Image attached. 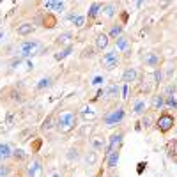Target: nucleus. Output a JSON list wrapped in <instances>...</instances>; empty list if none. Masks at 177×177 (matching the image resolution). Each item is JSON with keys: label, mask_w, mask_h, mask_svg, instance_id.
Instances as JSON below:
<instances>
[{"label": "nucleus", "mask_w": 177, "mask_h": 177, "mask_svg": "<svg viewBox=\"0 0 177 177\" xmlns=\"http://www.w3.org/2000/svg\"><path fill=\"white\" fill-rule=\"evenodd\" d=\"M67 158H69V159H73V158L76 159V158H78V151H76V149H71L69 154H67Z\"/></svg>", "instance_id": "obj_29"}, {"label": "nucleus", "mask_w": 177, "mask_h": 177, "mask_svg": "<svg viewBox=\"0 0 177 177\" xmlns=\"http://www.w3.org/2000/svg\"><path fill=\"white\" fill-rule=\"evenodd\" d=\"M32 30H34V27L30 23H23V25L18 27V34L20 36H28V34H32Z\"/></svg>", "instance_id": "obj_8"}, {"label": "nucleus", "mask_w": 177, "mask_h": 177, "mask_svg": "<svg viewBox=\"0 0 177 177\" xmlns=\"http://www.w3.org/2000/svg\"><path fill=\"white\" fill-rule=\"evenodd\" d=\"M128 44H129V43H128L126 37H119L117 39V50H120V52H122V50H128Z\"/></svg>", "instance_id": "obj_20"}, {"label": "nucleus", "mask_w": 177, "mask_h": 177, "mask_svg": "<svg viewBox=\"0 0 177 177\" xmlns=\"http://www.w3.org/2000/svg\"><path fill=\"white\" fill-rule=\"evenodd\" d=\"M53 9H57V11H62V9H64V2H55Z\"/></svg>", "instance_id": "obj_34"}, {"label": "nucleus", "mask_w": 177, "mask_h": 177, "mask_svg": "<svg viewBox=\"0 0 177 177\" xmlns=\"http://www.w3.org/2000/svg\"><path fill=\"white\" fill-rule=\"evenodd\" d=\"M120 32H122V27H114V28L110 30V36H112V37H117V36H120Z\"/></svg>", "instance_id": "obj_25"}, {"label": "nucleus", "mask_w": 177, "mask_h": 177, "mask_svg": "<svg viewBox=\"0 0 177 177\" xmlns=\"http://www.w3.org/2000/svg\"><path fill=\"white\" fill-rule=\"evenodd\" d=\"M117 163H119V152L115 151V152H112V154L108 156V167L114 168V167H117Z\"/></svg>", "instance_id": "obj_13"}, {"label": "nucleus", "mask_w": 177, "mask_h": 177, "mask_svg": "<svg viewBox=\"0 0 177 177\" xmlns=\"http://www.w3.org/2000/svg\"><path fill=\"white\" fill-rule=\"evenodd\" d=\"M120 142H122V135L119 133V135H114V137L110 138V145H108V152H106V156H110L112 152H115V149H117L119 145H120Z\"/></svg>", "instance_id": "obj_5"}, {"label": "nucleus", "mask_w": 177, "mask_h": 177, "mask_svg": "<svg viewBox=\"0 0 177 177\" xmlns=\"http://www.w3.org/2000/svg\"><path fill=\"white\" fill-rule=\"evenodd\" d=\"M11 122H13V114H9V115H7V124H11Z\"/></svg>", "instance_id": "obj_43"}, {"label": "nucleus", "mask_w": 177, "mask_h": 177, "mask_svg": "<svg viewBox=\"0 0 177 177\" xmlns=\"http://www.w3.org/2000/svg\"><path fill=\"white\" fill-rule=\"evenodd\" d=\"M96 44H98L99 50L106 48V46H108V36H106V34H99L98 37H96Z\"/></svg>", "instance_id": "obj_9"}, {"label": "nucleus", "mask_w": 177, "mask_h": 177, "mask_svg": "<svg viewBox=\"0 0 177 177\" xmlns=\"http://www.w3.org/2000/svg\"><path fill=\"white\" fill-rule=\"evenodd\" d=\"M167 92H168V94H172V92H176V87H168V89H167Z\"/></svg>", "instance_id": "obj_41"}, {"label": "nucleus", "mask_w": 177, "mask_h": 177, "mask_svg": "<svg viewBox=\"0 0 177 177\" xmlns=\"http://www.w3.org/2000/svg\"><path fill=\"white\" fill-rule=\"evenodd\" d=\"M163 105H165L163 96H154V98H152V108H154V110H159Z\"/></svg>", "instance_id": "obj_15"}, {"label": "nucleus", "mask_w": 177, "mask_h": 177, "mask_svg": "<svg viewBox=\"0 0 177 177\" xmlns=\"http://www.w3.org/2000/svg\"><path fill=\"white\" fill-rule=\"evenodd\" d=\"M69 37H71V34H62V36H59V43H66Z\"/></svg>", "instance_id": "obj_31"}, {"label": "nucleus", "mask_w": 177, "mask_h": 177, "mask_svg": "<svg viewBox=\"0 0 177 177\" xmlns=\"http://www.w3.org/2000/svg\"><path fill=\"white\" fill-rule=\"evenodd\" d=\"M37 41H27V43H21L20 46V52H21V57H28L36 48H37Z\"/></svg>", "instance_id": "obj_4"}, {"label": "nucleus", "mask_w": 177, "mask_h": 177, "mask_svg": "<svg viewBox=\"0 0 177 177\" xmlns=\"http://www.w3.org/2000/svg\"><path fill=\"white\" fill-rule=\"evenodd\" d=\"M81 114H83V119H92L94 117V115H96V114H94V112H92V108H83V112H81Z\"/></svg>", "instance_id": "obj_23"}, {"label": "nucleus", "mask_w": 177, "mask_h": 177, "mask_svg": "<svg viewBox=\"0 0 177 177\" xmlns=\"http://www.w3.org/2000/svg\"><path fill=\"white\" fill-rule=\"evenodd\" d=\"M172 126H174V117L168 115V114L161 115L159 120H158V128H159L161 131H168V129H172Z\"/></svg>", "instance_id": "obj_3"}, {"label": "nucleus", "mask_w": 177, "mask_h": 177, "mask_svg": "<svg viewBox=\"0 0 177 177\" xmlns=\"http://www.w3.org/2000/svg\"><path fill=\"white\" fill-rule=\"evenodd\" d=\"M99 9H101V4H99V2H94V4L90 5V9H89V18H96Z\"/></svg>", "instance_id": "obj_12"}, {"label": "nucleus", "mask_w": 177, "mask_h": 177, "mask_svg": "<svg viewBox=\"0 0 177 177\" xmlns=\"http://www.w3.org/2000/svg\"><path fill=\"white\" fill-rule=\"evenodd\" d=\"M108 94H110V96H115V94H119V87H115V85H114V87H110Z\"/></svg>", "instance_id": "obj_32"}, {"label": "nucleus", "mask_w": 177, "mask_h": 177, "mask_svg": "<svg viewBox=\"0 0 177 177\" xmlns=\"http://www.w3.org/2000/svg\"><path fill=\"white\" fill-rule=\"evenodd\" d=\"M149 122H151V119H149V117H145V119H143V126H145V128L149 126Z\"/></svg>", "instance_id": "obj_40"}, {"label": "nucleus", "mask_w": 177, "mask_h": 177, "mask_svg": "<svg viewBox=\"0 0 177 177\" xmlns=\"http://www.w3.org/2000/svg\"><path fill=\"white\" fill-rule=\"evenodd\" d=\"M122 94H124V98H128V85H124V90H122Z\"/></svg>", "instance_id": "obj_42"}, {"label": "nucleus", "mask_w": 177, "mask_h": 177, "mask_svg": "<svg viewBox=\"0 0 177 177\" xmlns=\"http://www.w3.org/2000/svg\"><path fill=\"white\" fill-rule=\"evenodd\" d=\"M103 81H105V80L101 78V76H96V78H94V81H92V83H94V85H99V83H103Z\"/></svg>", "instance_id": "obj_37"}, {"label": "nucleus", "mask_w": 177, "mask_h": 177, "mask_svg": "<svg viewBox=\"0 0 177 177\" xmlns=\"http://www.w3.org/2000/svg\"><path fill=\"white\" fill-rule=\"evenodd\" d=\"M105 14H106L108 18H112V16L115 14V9H114V5H106V7H105Z\"/></svg>", "instance_id": "obj_24"}, {"label": "nucleus", "mask_w": 177, "mask_h": 177, "mask_svg": "<svg viewBox=\"0 0 177 177\" xmlns=\"http://www.w3.org/2000/svg\"><path fill=\"white\" fill-rule=\"evenodd\" d=\"M143 167H145V163H140V165H138V174H142V170H143Z\"/></svg>", "instance_id": "obj_39"}, {"label": "nucleus", "mask_w": 177, "mask_h": 177, "mask_svg": "<svg viewBox=\"0 0 177 177\" xmlns=\"http://www.w3.org/2000/svg\"><path fill=\"white\" fill-rule=\"evenodd\" d=\"M75 124H76V115L73 112L60 114V117H59V129L60 131H69V129L75 128Z\"/></svg>", "instance_id": "obj_1"}, {"label": "nucleus", "mask_w": 177, "mask_h": 177, "mask_svg": "<svg viewBox=\"0 0 177 177\" xmlns=\"http://www.w3.org/2000/svg\"><path fill=\"white\" fill-rule=\"evenodd\" d=\"M167 105H168L170 108H177V101H176V98L168 96V98H167Z\"/></svg>", "instance_id": "obj_27"}, {"label": "nucleus", "mask_w": 177, "mask_h": 177, "mask_svg": "<svg viewBox=\"0 0 177 177\" xmlns=\"http://www.w3.org/2000/svg\"><path fill=\"white\" fill-rule=\"evenodd\" d=\"M124 119V110H115V112H112V114H108L106 117H105V124L106 126H114V124H117Z\"/></svg>", "instance_id": "obj_2"}, {"label": "nucleus", "mask_w": 177, "mask_h": 177, "mask_svg": "<svg viewBox=\"0 0 177 177\" xmlns=\"http://www.w3.org/2000/svg\"><path fill=\"white\" fill-rule=\"evenodd\" d=\"M50 83H52V80L50 78H43V80H39V83L36 85V89H37V90H43V89L50 87Z\"/></svg>", "instance_id": "obj_19"}, {"label": "nucleus", "mask_w": 177, "mask_h": 177, "mask_svg": "<svg viewBox=\"0 0 177 177\" xmlns=\"http://www.w3.org/2000/svg\"><path fill=\"white\" fill-rule=\"evenodd\" d=\"M55 25H57L55 16H52V14H46V16H44V27H48V28H53Z\"/></svg>", "instance_id": "obj_14"}, {"label": "nucleus", "mask_w": 177, "mask_h": 177, "mask_svg": "<svg viewBox=\"0 0 177 177\" xmlns=\"http://www.w3.org/2000/svg\"><path fill=\"white\" fill-rule=\"evenodd\" d=\"M115 66H117V60H112V62H108V64H106V69H114Z\"/></svg>", "instance_id": "obj_35"}, {"label": "nucleus", "mask_w": 177, "mask_h": 177, "mask_svg": "<svg viewBox=\"0 0 177 177\" xmlns=\"http://www.w3.org/2000/svg\"><path fill=\"white\" fill-rule=\"evenodd\" d=\"M133 112L140 115V114H143L145 112V101H137V105H135V108H133Z\"/></svg>", "instance_id": "obj_17"}, {"label": "nucleus", "mask_w": 177, "mask_h": 177, "mask_svg": "<svg viewBox=\"0 0 177 177\" xmlns=\"http://www.w3.org/2000/svg\"><path fill=\"white\" fill-rule=\"evenodd\" d=\"M143 60H145V64H147V66H158V62H159V57H158L156 53H147Z\"/></svg>", "instance_id": "obj_10"}, {"label": "nucleus", "mask_w": 177, "mask_h": 177, "mask_svg": "<svg viewBox=\"0 0 177 177\" xmlns=\"http://www.w3.org/2000/svg\"><path fill=\"white\" fill-rule=\"evenodd\" d=\"M11 154H13V152H11L9 143H0V158H2V159H5V158H9Z\"/></svg>", "instance_id": "obj_11"}, {"label": "nucleus", "mask_w": 177, "mask_h": 177, "mask_svg": "<svg viewBox=\"0 0 177 177\" xmlns=\"http://www.w3.org/2000/svg\"><path fill=\"white\" fill-rule=\"evenodd\" d=\"M69 18H71V21H73L76 27H83V23H85V18H83V16H80V14H71Z\"/></svg>", "instance_id": "obj_16"}, {"label": "nucleus", "mask_w": 177, "mask_h": 177, "mask_svg": "<svg viewBox=\"0 0 177 177\" xmlns=\"http://www.w3.org/2000/svg\"><path fill=\"white\" fill-rule=\"evenodd\" d=\"M2 36H4V34H2V32H0V39H2Z\"/></svg>", "instance_id": "obj_45"}, {"label": "nucleus", "mask_w": 177, "mask_h": 177, "mask_svg": "<svg viewBox=\"0 0 177 177\" xmlns=\"http://www.w3.org/2000/svg\"><path fill=\"white\" fill-rule=\"evenodd\" d=\"M105 62H106V64H108V62H112V60H117V53H115V52H108V53H106V55H105Z\"/></svg>", "instance_id": "obj_22"}, {"label": "nucleus", "mask_w": 177, "mask_h": 177, "mask_svg": "<svg viewBox=\"0 0 177 177\" xmlns=\"http://www.w3.org/2000/svg\"><path fill=\"white\" fill-rule=\"evenodd\" d=\"M41 172H43V167H41L39 161H34L28 167V176L30 177H41Z\"/></svg>", "instance_id": "obj_6"}, {"label": "nucleus", "mask_w": 177, "mask_h": 177, "mask_svg": "<svg viewBox=\"0 0 177 177\" xmlns=\"http://www.w3.org/2000/svg\"><path fill=\"white\" fill-rule=\"evenodd\" d=\"M137 78V71L133 69V67H129V69H126L124 71V75H122V81L128 85V83H131V81H135Z\"/></svg>", "instance_id": "obj_7"}, {"label": "nucleus", "mask_w": 177, "mask_h": 177, "mask_svg": "<svg viewBox=\"0 0 177 177\" xmlns=\"http://www.w3.org/2000/svg\"><path fill=\"white\" fill-rule=\"evenodd\" d=\"M92 147H94L96 151H101V149L105 147V140H101V138H92Z\"/></svg>", "instance_id": "obj_21"}, {"label": "nucleus", "mask_w": 177, "mask_h": 177, "mask_svg": "<svg viewBox=\"0 0 177 177\" xmlns=\"http://www.w3.org/2000/svg\"><path fill=\"white\" fill-rule=\"evenodd\" d=\"M53 5H55V2H46V4H44L46 9H53Z\"/></svg>", "instance_id": "obj_38"}, {"label": "nucleus", "mask_w": 177, "mask_h": 177, "mask_svg": "<svg viewBox=\"0 0 177 177\" xmlns=\"http://www.w3.org/2000/svg\"><path fill=\"white\" fill-rule=\"evenodd\" d=\"M170 149H172V154H176V156H177V140L172 143V147H170Z\"/></svg>", "instance_id": "obj_36"}, {"label": "nucleus", "mask_w": 177, "mask_h": 177, "mask_svg": "<svg viewBox=\"0 0 177 177\" xmlns=\"http://www.w3.org/2000/svg\"><path fill=\"white\" fill-rule=\"evenodd\" d=\"M52 120H53V117H48L46 120H44V124H43V128H44V129H50V128H52Z\"/></svg>", "instance_id": "obj_28"}, {"label": "nucleus", "mask_w": 177, "mask_h": 177, "mask_svg": "<svg viewBox=\"0 0 177 177\" xmlns=\"http://www.w3.org/2000/svg\"><path fill=\"white\" fill-rule=\"evenodd\" d=\"M96 159H98V154H96V151H92V152L87 156V163H90V165H92V163H96Z\"/></svg>", "instance_id": "obj_26"}, {"label": "nucleus", "mask_w": 177, "mask_h": 177, "mask_svg": "<svg viewBox=\"0 0 177 177\" xmlns=\"http://www.w3.org/2000/svg\"><path fill=\"white\" fill-rule=\"evenodd\" d=\"M156 80H158V81L161 80V73H159V71H156Z\"/></svg>", "instance_id": "obj_44"}, {"label": "nucleus", "mask_w": 177, "mask_h": 177, "mask_svg": "<svg viewBox=\"0 0 177 177\" xmlns=\"http://www.w3.org/2000/svg\"><path fill=\"white\" fill-rule=\"evenodd\" d=\"M9 174V168L7 167H0V177H7Z\"/></svg>", "instance_id": "obj_30"}, {"label": "nucleus", "mask_w": 177, "mask_h": 177, "mask_svg": "<svg viewBox=\"0 0 177 177\" xmlns=\"http://www.w3.org/2000/svg\"><path fill=\"white\" fill-rule=\"evenodd\" d=\"M71 52H73V46H67L66 50H62L60 53H57V55H55V59H57V60H62V59H66V57H67V55H69Z\"/></svg>", "instance_id": "obj_18"}, {"label": "nucleus", "mask_w": 177, "mask_h": 177, "mask_svg": "<svg viewBox=\"0 0 177 177\" xmlns=\"http://www.w3.org/2000/svg\"><path fill=\"white\" fill-rule=\"evenodd\" d=\"M14 158H16V159H23V158H25L23 151H20V149H18V151H14Z\"/></svg>", "instance_id": "obj_33"}]
</instances>
